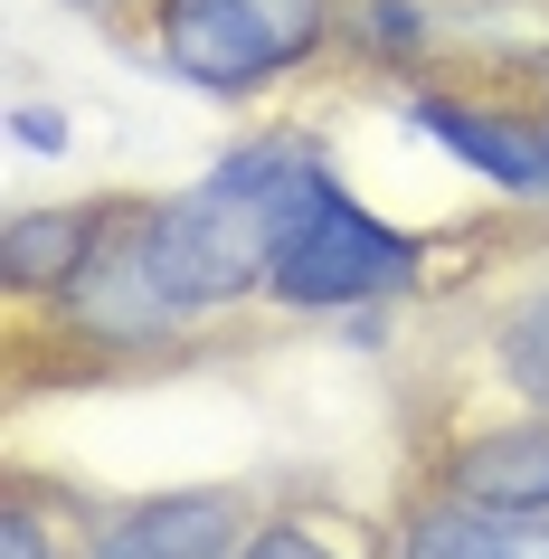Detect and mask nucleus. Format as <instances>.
<instances>
[{
  "instance_id": "1",
  "label": "nucleus",
  "mask_w": 549,
  "mask_h": 559,
  "mask_svg": "<svg viewBox=\"0 0 549 559\" xmlns=\"http://www.w3.org/2000/svg\"><path fill=\"white\" fill-rule=\"evenodd\" d=\"M303 190H313V162L285 152V143H256V152H237V162H218L190 200L162 209L152 218V265H162L180 313L228 304L256 275H275V247H285Z\"/></svg>"
},
{
  "instance_id": "2",
  "label": "nucleus",
  "mask_w": 549,
  "mask_h": 559,
  "mask_svg": "<svg viewBox=\"0 0 549 559\" xmlns=\"http://www.w3.org/2000/svg\"><path fill=\"white\" fill-rule=\"evenodd\" d=\"M407 275H417V247L398 228H379L370 209H350L332 180L313 171L303 209H294L285 247H275V295L285 304H370V295H398Z\"/></svg>"
},
{
  "instance_id": "3",
  "label": "nucleus",
  "mask_w": 549,
  "mask_h": 559,
  "mask_svg": "<svg viewBox=\"0 0 549 559\" xmlns=\"http://www.w3.org/2000/svg\"><path fill=\"white\" fill-rule=\"evenodd\" d=\"M322 38V0H162V58L190 86H265Z\"/></svg>"
},
{
  "instance_id": "4",
  "label": "nucleus",
  "mask_w": 549,
  "mask_h": 559,
  "mask_svg": "<svg viewBox=\"0 0 549 559\" xmlns=\"http://www.w3.org/2000/svg\"><path fill=\"white\" fill-rule=\"evenodd\" d=\"M237 550V502L228 493H180L152 502L133 522H115L95 540V559H228Z\"/></svg>"
},
{
  "instance_id": "5",
  "label": "nucleus",
  "mask_w": 549,
  "mask_h": 559,
  "mask_svg": "<svg viewBox=\"0 0 549 559\" xmlns=\"http://www.w3.org/2000/svg\"><path fill=\"white\" fill-rule=\"evenodd\" d=\"M455 502L474 512H549V427H502L455 455Z\"/></svg>"
},
{
  "instance_id": "6",
  "label": "nucleus",
  "mask_w": 549,
  "mask_h": 559,
  "mask_svg": "<svg viewBox=\"0 0 549 559\" xmlns=\"http://www.w3.org/2000/svg\"><path fill=\"white\" fill-rule=\"evenodd\" d=\"M417 123H427L445 152H464L484 180H502V190H549V143H540V133L492 123V115H474V105H445V95H427Z\"/></svg>"
},
{
  "instance_id": "7",
  "label": "nucleus",
  "mask_w": 549,
  "mask_h": 559,
  "mask_svg": "<svg viewBox=\"0 0 549 559\" xmlns=\"http://www.w3.org/2000/svg\"><path fill=\"white\" fill-rule=\"evenodd\" d=\"M407 559H549V522H484V512H427L407 531Z\"/></svg>"
},
{
  "instance_id": "8",
  "label": "nucleus",
  "mask_w": 549,
  "mask_h": 559,
  "mask_svg": "<svg viewBox=\"0 0 549 559\" xmlns=\"http://www.w3.org/2000/svg\"><path fill=\"white\" fill-rule=\"evenodd\" d=\"M95 228L86 218H67V209H48V218H20L10 228V285H76V265H86Z\"/></svg>"
},
{
  "instance_id": "9",
  "label": "nucleus",
  "mask_w": 549,
  "mask_h": 559,
  "mask_svg": "<svg viewBox=\"0 0 549 559\" xmlns=\"http://www.w3.org/2000/svg\"><path fill=\"white\" fill-rule=\"evenodd\" d=\"M502 370H512L530 399H549V295H530L512 313V332H502Z\"/></svg>"
},
{
  "instance_id": "10",
  "label": "nucleus",
  "mask_w": 549,
  "mask_h": 559,
  "mask_svg": "<svg viewBox=\"0 0 549 559\" xmlns=\"http://www.w3.org/2000/svg\"><path fill=\"white\" fill-rule=\"evenodd\" d=\"M247 559H332V550H322V540H303V531H265Z\"/></svg>"
},
{
  "instance_id": "11",
  "label": "nucleus",
  "mask_w": 549,
  "mask_h": 559,
  "mask_svg": "<svg viewBox=\"0 0 549 559\" xmlns=\"http://www.w3.org/2000/svg\"><path fill=\"white\" fill-rule=\"evenodd\" d=\"M0 559H48V550H38V522H29V512H10V522H0Z\"/></svg>"
},
{
  "instance_id": "12",
  "label": "nucleus",
  "mask_w": 549,
  "mask_h": 559,
  "mask_svg": "<svg viewBox=\"0 0 549 559\" xmlns=\"http://www.w3.org/2000/svg\"><path fill=\"white\" fill-rule=\"evenodd\" d=\"M20 143H29V152H67V123H58V115H38V105H29V115H20Z\"/></svg>"
}]
</instances>
